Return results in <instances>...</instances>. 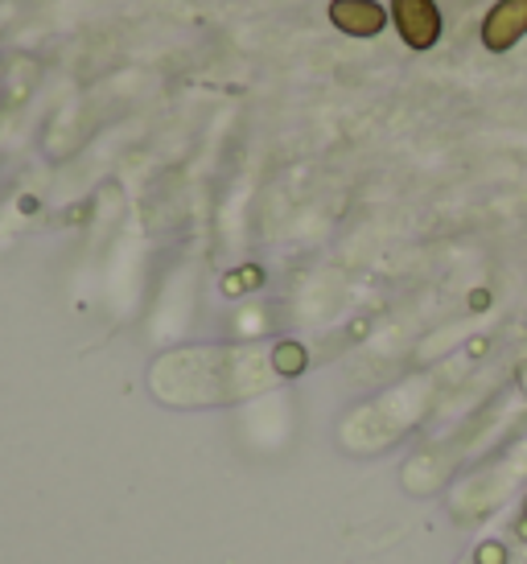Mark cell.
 Returning <instances> with one entry per match:
<instances>
[{"instance_id":"2","label":"cell","mask_w":527,"mask_h":564,"mask_svg":"<svg viewBox=\"0 0 527 564\" xmlns=\"http://www.w3.org/2000/svg\"><path fill=\"white\" fill-rule=\"evenodd\" d=\"M391 21L412 50H429L441 37V13L433 0H391Z\"/></svg>"},{"instance_id":"3","label":"cell","mask_w":527,"mask_h":564,"mask_svg":"<svg viewBox=\"0 0 527 564\" xmlns=\"http://www.w3.org/2000/svg\"><path fill=\"white\" fill-rule=\"evenodd\" d=\"M527 33V0H498L495 9L482 21V46L491 54L512 50Z\"/></svg>"},{"instance_id":"4","label":"cell","mask_w":527,"mask_h":564,"mask_svg":"<svg viewBox=\"0 0 527 564\" xmlns=\"http://www.w3.org/2000/svg\"><path fill=\"white\" fill-rule=\"evenodd\" d=\"M330 21L351 37H375L388 25V9L379 0H330Z\"/></svg>"},{"instance_id":"1","label":"cell","mask_w":527,"mask_h":564,"mask_svg":"<svg viewBox=\"0 0 527 564\" xmlns=\"http://www.w3.org/2000/svg\"><path fill=\"white\" fill-rule=\"evenodd\" d=\"M310 350L301 343L227 346V350H182L157 362L153 392L170 404H227L239 395L264 392L280 379L301 376Z\"/></svg>"}]
</instances>
